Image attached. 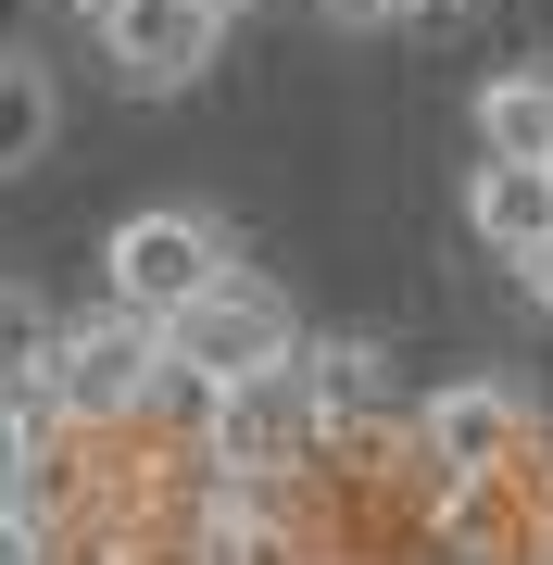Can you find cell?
Returning <instances> with one entry per match:
<instances>
[{"instance_id": "7c38bea8", "label": "cell", "mask_w": 553, "mask_h": 565, "mask_svg": "<svg viewBox=\"0 0 553 565\" xmlns=\"http://www.w3.org/2000/svg\"><path fill=\"white\" fill-rule=\"evenodd\" d=\"M515 289H529V302H541V315H553V239H541V252H529V264H515Z\"/></svg>"}, {"instance_id": "3957f363", "label": "cell", "mask_w": 553, "mask_h": 565, "mask_svg": "<svg viewBox=\"0 0 553 565\" xmlns=\"http://www.w3.org/2000/svg\"><path fill=\"white\" fill-rule=\"evenodd\" d=\"M202 452L226 478H289L302 452H328V390H315V352L302 364H265V377L214 390L202 403Z\"/></svg>"}, {"instance_id": "2e32d148", "label": "cell", "mask_w": 553, "mask_h": 565, "mask_svg": "<svg viewBox=\"0 0 553 565\" xmlns=\"http://www.w3.org/2000/svg\"><path fill=\"white\" fill-rule=\"evenodd\" d=\"M214 13H240V0H214Z\"/></svg>"}, {"instance_id": "4fadbf2b", "label": "cell", "mask_w": 553, "mask_h": 565, "mask_svg": "<svg viewBox=\"0 0 553 565\" xmlns=\"http://www.w3.org/2000/svg\"><path fill=\"white\" fill-rule=\"evenodd\" d=\"M0 565H25V503L0 490Z\"/></svg>"}, {"instance_id": "30bf717a", "label": "cell", "mask_w": 553, "mask_h": 565, "mask_svg": "<svg viewBox=\"0 0 553 565\" xmlns=\"http://www.w3.org/2000/svg\"><path fill=\"white\" fill-rule=\"evenodd\" d=\"M315 390H328V440H352V427L390 415V352L377 340H328L315 352Z\"/></svg>"}, {"instance_id": "8fae6325", "label": "cell", "mask_w": 553, "mask_h": 565, "mask_svg": "<svg viewBox=\"0 0 553 565\" xmlns=\"http://www.w3.org/2000/svg\"><path fill=\"white\" fill-rule=\"evenodd\" d=\"M51 126H63V102H51V76L25 51H0V177H25V163L51 151Z\"/></svg>"}, {"instance_id": "5b68a950", "label": "cell", "mask_w": 553, "mask_h": 565, "mask_svg": "<svg viewBox=\"0 0 553 565\" xmlns=\"http://www.w3.org/2000/svg\"><path fill=\"white\" fill-rule=\"evenodd\" d=\"M415 465H428V490L515 478V465H529V403H515L503 377H440L428 403H415Z\"/></svg>"}, {"instance_id": "52a82bcc", "label": "cell", "mask_w": 553, "mask_h": 565, "mask_svg": "<svg viewBox=\"0 0 553 565\" xmlns=\"http://www.w3.org/2000/svg\"><path fill=\"white\" fill-rule=\"evenodd\" d=\"M428 503H440V553L453 565H529V490L515 478H453Z\"/></svg>"}, {"instance_id": "7a4b0ae2", "label": "cell", "mask_w": 553, "mask_h": 565, "mask_svg": "<svg viewBox=\"0 0 553 565\" xmlns=\"http://www.w3.org/2000/svg\"><path fill=\"white\" fill-rule=\"evenodd\" d=\"M177 377V352H164V327H139V315H102V327H63L51 364H39V403L63 427H126L151 403V390Z\"/></svg>"}, {"instance_id": "9c48e42d", "label": "cell", "mask_w": 553, "mask_h": 565, "mask_svg": "<svg viewBox=\"0 0 553 565\" xmlns=\"http://www.w3.org/2000/svg\"><path fill=\"white\" fill-rule=\"evenodd\" d=\"M478 151L491 163H553V63H515V76L478 88Z\"/></svg>"}, {"instance_id": "ba28073f", "label": "cell", "mask_w": 553, "mask_h": 565, "mask_svg": "<svg viewBox=\"0 0 553 565\" xmlns=\"http://www.w3.org/2000/svg\"><path fill=\"white\" fill-rule=\"evenodd\" d=\"M466 226H478L503 264H529V252L553 239V163H491V151H478V177H466Z\"/></svg>"}, {"instance_id": "277c9868", "label": "cell", "mask_w": 553, "mask_h": 565, "mask_svg": "<svg viewBox=\"0 0 553 565\" xmlns=\"http://www.w3.org/2000/svg\"><path fill=\"white\" fill-rule=\"evenodd\" d=\"M164 352H177L189 390H240V377H265V364H302V327H289V289H265L240 264L226 289H202V302L164 327Z\"/></svg>"}, {"instance_id": "5bb4252c", "label": "cell", "mask_w": 553, "mask_h": 565, "mask_svg": "<svg viewBox=\"0 0 553 565\" xmlns=\"http://www.w3.org/2000/svg\"><path fill=\"white\" fill-rule=\"evenodd\" d=\"M315 13H340V25H377V13H403V0H315Z\"/></svg>"}, {"instance_id": "6da1fadb", "label": "cell", "mask_w": 553, "mask_h": 565, "mask_svg": "<svg viewBox=\"0 0 553 565\" xmlns=\"http://www.w3.org/2000/svg\"><path fill=\"white\" fill-rule=\"evenodd\" d=\"M226 277H240V264H226V226L189 214V202H151V214H126L102 239V289H114V315H139V327H177Z\"/></svg>"}, {"instance_id": "9a60e30c", "label": "cell", "mask_w": 553, "mask_h": 565, "mask_svg": "<svg viewBox=\"0 0 553 565\" xmlns=\"http://www.w3.org/2000/svg\"><path fill=\"white\" fill-rule=\"evenodd\" d=\"M403 13H453V0H403Z\"/></svg>"}, {"instance_id": "8992f818", "label": "cell", "mask_w": 553, "mask_h": 565, "mask_svg": "<svg viewBox=\"0 0 553 565\" xmlns=\"http://www.w3.org/2000/svg\"><path fill=\"white\" fill-rule=\"evenodd\" d=\"M88 13H102V63H114L126 88H189L226 51V13H214V0H88Z\"/></svg>"}]
</instances>
